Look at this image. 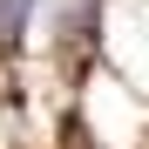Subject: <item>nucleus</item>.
I'll list each match as a JSON object with an SVG mask.
<instances>
[{"label": "nucleus", "instance_id": "nucleus-1", "mask_svg": "<svg viewBox=\"0 0 149 149\" xmlns=\"http://www.w3.org/2000/svg\"><path fill=\"white\" fill-rule=\"evenodd\" d=\"M27 7H34V0H0V27H7V34H14V27H20V20H27Z\"/></svg>", "mask_w": 149, "mask_h": 149}]
</instances>
